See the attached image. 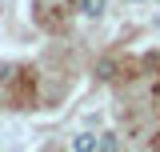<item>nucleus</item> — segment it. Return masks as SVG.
Here are the masks:
<instances>
[{"instance_id": "obj_1", "label": "nucleus", "mask_w": 160, "mask_h": 152, "mask_svg": "<svg viewBox=\"0 0 160 152\" xmlns=\"http://www.w3.org/2000/svg\"><path fill=\"white\" fill-rule=\"evenodd\" d=\"M72 148H76V152H100V136H92V132H80L76 140H72Z\"/></svg>"}, {"instance_id": "obj_2", "label": "nucleus", "mask_w": 160, "mask_h": 152, "mask_svg": "<svg viewBox=\"0 0 160 152\" xmlns=\"http://www.w3.org/2000/svg\"><path fill=\"white\" fill-rule=\"evenodd\" d=\"M104 8H108V0H80V12L84 16H104Z\"/></svg>"}, {"instance_id": "obj_3", "label": "nucleus", "mask_w": 160, "mask_h": 152, "mask_svg": "<svg viewBox=\"0 0 160 152\" xmlns=\"http://www.w3.org/2000/svg\"><path fill=\"white\" fill-rule=\"evenodd\" d=\"M116 148V136H100V152H112Z\"/></svg>"}, {"instance_id": "obj_4", "label": "nucleus", "mask_w": 160, "mask_h": 152, "mask_svg": "<svg viewBox=\"0 0 160 152\" xmlns=\"http://www.w3.org/2000/svg\"><path fill=\"white\" fill-rule=\"evenodd\" d=\"M152 100H156V104H160V84H156V92H152Z\"/></svg>"}]
</instances>
